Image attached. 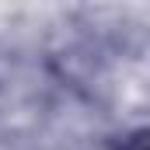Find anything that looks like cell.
Returning <instances> with one entry per match:
<instances>
[{
    "mask_svg": "<svg viewBox=\"0 0 150 150\" xmlns=\"http://www.w3.org/2000/svg\"><path fill=\"white\" fill-rule=\"evenodd\" d=\"M122 150H150V129H143V133H133L129 140H126V147Z\"/></svg>",
    "mask_w": 150,
    "mask_h": 150,
    "instance_id": "1",
    "label": "cell"
}]
</instances>
